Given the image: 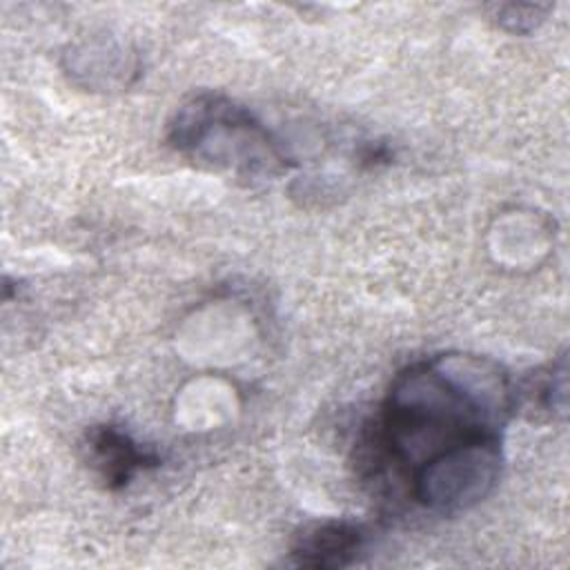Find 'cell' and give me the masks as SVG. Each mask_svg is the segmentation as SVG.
Masks as SVG:
<instances>
[{
  "label": "cell",
  "mask_w": 570,
  "mask_h": 570,
  "mask_svg": "<svg viewBox=\"0 0 570 570\" xmlns=\"http://www.w3.org/2000/svg\"><path fill=\"white\" fill-rule=\"evenodd\" d=\"M363 546L365 534L352 523H314L296 534L289 550V563L303 568H345L356 561Z\"/></svg>",
  "instance_id": "277c9868"
},
{
  "label": "cell",
  "mask_w": 570,
  "mask_h": 570,
  "mask_svg": "<svg viewBox=\"0 0 570 570\" xmlns=\"http://www.w3.org/2000/svg\"><path fill=\"white\" fill-rule=\"evenodd\" d=\"M566 356H559V361L552 363L543 376H534V381H530L523 390H514L517 401L528 399L543 412L566 414Z\"/></svg>",
  "instance_id": "5b68a950"
},
{
  "label": "cell",
  "mask_w": 570,
  "mask_h": 570,
  "mask_svg": "<svg viewBox=\"0 0 570 570\" xmlns=\"http://www.w3.org/2000/svg\"><path fill=\"white\" fill-rule=\"evenodd\" d=\"M89 463L96 468L109 490L125 488L138 470L156 468L160 459L140 448L127 432L116 425H94L85 434Z\"/></svg>",
  "instance_id": "3957f363"
},
{
  "label": "cell",
  "mask_w": 570,
  "mask_h": 570,
  "mask_svg": "<svg viewBox=\"0 0 570 570\" xmlns=\"http://www.w3.org/2000/svg\"><path fill=\"white\" fill-rule=\"evenodd\" d=\"M167 140L191 163L238 178H267L292 165L252 111L218 94H198L180 105Z\"/></svg>",
  "instance_id": "7a4b0ae2"
},
{
  "label": "cell",
  "mask_w": 570,
  "mask_h": 570,
  "mask_svg": "<svg viewBox=\"0 0 570 570\" xmlns=\"http://www.w3.org/2000/svg\"><path fill=\"white\" fill-rule=\"evenodd\" d=\"M548 7H539V4H505L499 7L497 11V20L501 27L517 31V33H525L530 29L537 27V22L543 20V11Z\"/></svg>",
  "instance_id": "8992f818"
},
{
  "label": "cell",
  "mask_w": 570,
  "mask_h": 570,
  "mask_svg": "<svg viewBox=\"0 0 570 570\" xmlns=\"http://www.w3.org/2000/svg\"><path fill=\"white\" fill-rule=\"evenodd\" d=\"M508 372L488 356L436 354L401 370L374 421V459L405 481L472 445L501 443L517 410Z\"/></svg>",
  "instance_id": "6da1fadb"
}]
</instances>
